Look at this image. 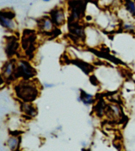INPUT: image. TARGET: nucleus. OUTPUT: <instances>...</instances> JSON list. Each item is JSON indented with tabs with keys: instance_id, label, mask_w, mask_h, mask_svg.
Here are the masks:
<instances>
[{
	"instance_id": "nucleus-1",
	"label": "nucleus",
	"mask_w": 135,
	"mask_h": 151,
	"mask_svg": "<svg viewBox=\"0 0 135 151\" xmlns=\"http://www.w3.org/2000/svg\"><path fill=\"white\" fill-rule=\"evenodd\" d=\"M38 79H22L14 87L17 96L24 102H32L40 96Z\"/></svg>"
},
{
	"instance_id": "nucleus-2",
	"label": "nucleus",
	"mask_w": 135,
	"mask_h": 151,
	"mask_svg": "<svg viewBox=\"0 0 135 151\" xmlns=\"http://www.w3.org/2000/svg\"><path fill=\"white\" fill-rule=\"evenodd\" d=\"M37 75L36 70L32 68L29 61L21 60L16 64L15 69L14 71L13 77L15 80L19 78L22 79H30Z\"/></svg>"
},
{
	"instance_id": "nucleus-3",
	"label": "nucleus",
	"mask_w": 135,
	"mask_h": 151,
	"mask_svg": "<svg viewBox=\"0 0 135 151\" xmlns=\"http://www.w3.org/2000/svg\"><path fill=\"white\" fill-rule=\"evenodd\" d=\"M29 30H27L26 34L24 32L23 36L22 38V47L28 56L32 58L36 50L35 41L36 37L33 34L32 30H30L29 32Z\"/></svg>"
},
{
	"instance_id": "nucleus-4",
	"label": "nucleus",
	"mask_w": 135,
	"mask_h": 151,
	"mask_svg": "<svg viewBox=\"0 0 135 151\" xmlns=\"http://www.w3.org/2000/svg\"><path fill=\"white\" fill-rule=\"evenodd\" d=\"M15 14L11 10H1L0 15V23L2 27L10 32H15L17 30V24L14 19Z\"/></svg>"
},
{
	"instance_id": "nucleus-5",
	"label": "nucleus",
	"mask_w": 135,
	"mask_h": 151,
	"mask_svg": "<svg viewBox=\"0 0 135 151\" xmlns=\"http://www.w3.org/2000/svg\"><path fill=\"white\" fill-rule=\"evenodd\" d=\"M17 64L15 59H11V60L7 61L1 68V77L2 79H5L7 83H11L15 81L13 77L14 71H15Z\"/></svg>"
},
{
	"instance_id": "nucleus-6",
	"label": "nucleus",
	"mask_w": 135,
	"mask_h": 151,
	"mask_svg": "<svg viewBox=\"0 0 135 151\" xmlns=\"http://www.w3.org/2000/svg\"><path fill=\"white\" fill-rule=\"evenodd\" d=\"M50 17L56 27H61L65 23V14L63 7H55L50 12Z\"/></svg>"
},
{
	"instance_id": "nucleus-7",
	"label": "nucleus",
	"mask_w": 135,
	"mask_h": 151,
	"mask_svg": "<svg viewBox=\"0 0 135 151\" xmlns=\"http://www.w3.org/2000/svg\"><path fill=\"white\" fill-rule=\"evenodd\" d=\"M56 27L53 23L50 17L44 16L38 21V27L39 30L44 34H51L55 32L54 29Z\"/></svg>"
},
{
	"instance_id": "nucleus-8",
	"label": "nucleus",
	"mask_w": 135,
	"mask_h": 151,
	"mask_svg": "<svg viewBox=\"0 0 135 151\" xmlns=\"http://www.w3.org/2000/svg\"><path fill=\"white\" fill-rule=\"evenodd\" d=\"M19 44L18 40L15 36H9L6 37L5 42V52L8 58H12L14 55L17 53Z\"/></svg>"
},
{
	"instance_id": "nucleus-9",
	"label": "nucleus",
	"mask_w": 135,
	"mask_h": 151,
	"mask_svg": "<svg viewBox=\"0 0 135 151\" xmlns=\"http://www.w3.org/2000/svg\"><path fill=\"white\" fill-rule=\"evenodd\" d=\"M21 111L26 115L32 117H35L38 114V108L36 106L30 102L21 103Z\"/></svg>"
},
{
	"instance_id": "nucleus-10",
	"label": "nucleus",
	"mask_w": 135,
	"mask_h": 151,
	"mask_svg": "<svg viewBox=\"0 0 135 151\" xmlns=\"http://www.w3.org/2000/svg\"><path fill=\"white\" fill-rule=\"evenodd\" d=\"M70 63H73L78 66V68L83 70V71L85 73L86 75H88L90 73H91L94 71V67L92 66L90 64L85 62L79 59H75V60L70 61Z\"/></svg>"
},
{
	"instance_id": "nucleus-11",
	"label": "nucleus",
	"mask_w": 135,
	"mask_h": 151,
	"mask_svg": "<svg viewBox=\"0 0 135 151\" xmlns=\"http://www.w3.org/2000/svg\"><path fill=\"white\" fill-rule=\"evenodd\" d=\"M21 137L19 136L16 137L15 136H12L9 137L7 141V145L11 150H19V147L20 146Z\"/></svg>"
},
{
	"instance_id": "nucleus-12",
	"label": "nucleus",
	"mask_w": 135,
	"mask_h": 151,
	"mask_svg": "<svg viewBox=\"0 0 135 151\" xmlns=\"http://www.w3.org/2000/svg\"><path fill=\"white\" fill-rule=\"evenodd\" d=\"M125 9L135 18V1L134 0H123Z\"/></svg>"
},
{
	"instance_id": "nucleus-13",
	"label": "nucleus",
	"mask_w": 135,
	"mask_h": 151,
	"mask_svg": "<svg viewBox=\"0 0 135 151\" xmlns=\"http://www.w3.org/2000/svg\"><path fill=\"white\" fill-rule=\"evenodd\" d=\"M80 99L82 100L84 104H86V105L91 104L94 102V100L93 99V96L90 94H87L86 92H84L83 90H80Z\"/></svg>"
},
{
	"instance_id": "nucleus-14",
	"label": "nucleus",
	"mask_w": 135,
	"mask_h": 151,
	"mask_svg": "<svg viewBox=\"0 0 135 151\" xmlns=\"http://www.w3.org/2000/svg\"><path fill=\"white\" fill-rule=\"evenodd\" d=\"M106 107V103L102 99H101L98 104L95 106V112L96 115L99 117H102L104 111H105V109Z\"/></svg>"
},
{
	"instance_id": "nucleus-15",
	"label": "nucleus",
	"mask_w": 135,
	"mask_h": 151,
	"mask_svg": "<svg viewBox=\"0 0 135 151\" xmlns=\"http://www.w3.org/2000/svg\"><path fill=\"white\" fill-rule=\"evenodd\" d=\"M122 29L128 32H134L135 31V26L131 23H123L121 25Z\"/></svg>"
},
{
	"instance_id": "nucleus-16",
	"label": "nucleus",
	"mask_w": 135,
	"mask_h": 151,
	"mask_svg": "<svg viewBox=\"0 0 135 151\" xmlns=\"http://www.w3.org/2000/svg\"><path fill=\"white\" fill-rule=\"evenodd\" d=\"M90 81L91 82L92 85H95V86H98V85H100V82L98 81L97 78L96 77V76L94 75H91L90 77Z\"/></svg>"
},
{
	"instance_id": "nucleus-17",
	"label": "nucleus",
	"mask_w": 135,
	"mask_h": 151,
	"mask_svg": "<svg viewBox=\"0 0 135 151\" xmlns=\"http://www.w3.org/2000/svg\"><path fill=\"white\" fill-rule=\"evenodd\" d=\"M22 133H23L22 131H9V134H11L12 136L19 137Z\"/></svg>"
},
{
	"instance_id": "nucleus-18",
	"label": "nucleus",
	"mask_w": 135,
	"mask_h": 151,
	"mask_svg": "<svg viewBox=\"0 0 135 151\" xmlns=\"http://www.w3.org/2000/svg\"><path fill=\"white\" fill-rule=\"evenodd\" d=\"M42 1H44V2H49V1H51V0H42Z\"/></svg>"
},
{
	"instance_id": "nucleus-19",
	"label": "nucleus",
	"mask_w": 135,
	"mask_h": 151,
	"mask_svg": "<svg viewBox=\"0 0 135 151\" xmlns=\"http://www.w3.org/2000/svg\"><path fill=\"white\" fill-rule=\"evenodd\" d=\"M71 1H80V0H71Z\"/></svg>"
}]
</instances>
